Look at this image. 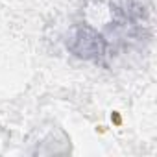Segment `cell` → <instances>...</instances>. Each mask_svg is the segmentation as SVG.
<instances>
[]
</instances>
